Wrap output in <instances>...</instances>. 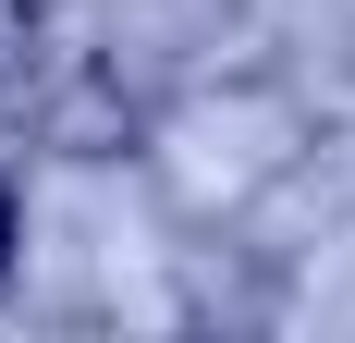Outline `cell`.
<instances>
[{
    "mask_svg": "<svg viewBox=\"0 0 355 343\" xmlns=\"http://www.w3.org/2000/svg\"><path fill=\"white\" fill-rule=\"evenodd\" d=\"M12 245H25V208H12V184H0V282H12Z\"/></svg>",
    "mask_w": 355,
    "mask_h": 343,
    "instance_id": "obj_1",
    "label": "cell"
}]
</instances>
